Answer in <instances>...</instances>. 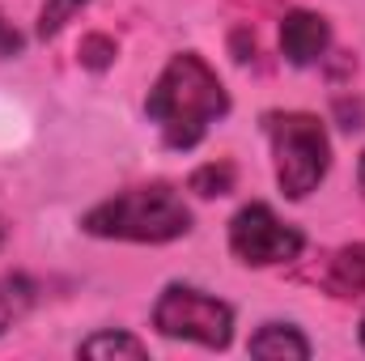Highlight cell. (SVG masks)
Instances as JSON below:
<instances>
[{
	"label": "cell",
	"instance_id": "4fadbf2b",
	"mask_svg": "<svg viewBox=\"0 0 365 361\" xmlns=\"http://www.w3.org/2000/svg\"><path fill=\"white\" fill-rule=\"evenodd\" d=\"M17 47H21V39H17L13 30H4V26H0V56H13Z\"/></svg>",
	"mask_w": 365,
	"mask_h": 361
},
{
	"label": "cell",
	"instance_id": "9c48e42d",
	"mask_svg": "<svg viewBox=\"0 0 365 361\" xmlns=\"http://www.w3.org/2000/svg\"><path fill=\"white\" fill-rule=\"evenodd\" d=\"M77 353H81V357H145L149 349H145L136 336H128V332H98V336H90Z\"/></svg>",
	"mask_w": 365,
	"mask_h": 361
},
{
	"label": "cell",
	"instance_id": "5bb4252c",
	"mask_svg": "<svg viewBox=\"0 0 365 361\" xmlns=\"http://www.w3.org/2000/svg\"><path fill=\"white\" fill-rule=\"evenodd\" d=\"M357 183H361V191H365V153H361V166H357Z\"/></svg>",
	"mask_w": 365,
	"mask_h": 361
},
{
	"label": "cell",
	"instance_id": "7a4b0ae2",
	"mask_svg": "<svg viewBox=\"0 0 365 361\" xmlns=\"http://www.w3.org/2000/svg\"><path fill=\"white\" fill-rule=\"evenodd\" d=\"M81 230L93 238H119V243H170L191 230V208L179 200L175 187L153 183L102 200L81 217Z\"/></svg>",
	"mask_w": 365,
	"mask_h": 361
},
{
	"label": "cell",
	"instance_id": "277c9868",
	"mask_svg": "<svg viewBox=\"0 0 365 361\" xmlns=\"http://www.w3.org/2000/svg\"><path fill=\"white\" fill-rule=\"evenodd\" d=\"M153 327L170 340H195L204 349H225L234 336V310L195 285H166L153 306Z\"/></svg>",
	"mask_w": 365,
	"mask_h": 361
},
{
	"label": "cell",
	"instance_id": "6da1fadb",
	"mask_svg": "<svg viewBox=\"0 0 365 361\" xmlns=\"http://www.w3.org/2000/svg\"><path fill=\"white\" fill-rule=\"evenodd\" d=\"M145 111L162 128V141L170 149H195L204 141V132L230 111V93L200 56L182 51L162 68L158 86L149 90Z\"/></svg>",
	"mask_w": 365,
	"mask_h": 361
},
{
	"label": "cell",
	"instance_id": "2e32d148",
	"mask_svg": "<svg viewBox=\"0 0 365 361\" xmlns=\"http://www.w3.org/2000/svg\"><path fill=\"white\" fill-rule=\"evenodd\" d=\"M361 349H365V323H361Z\"/></svg>",
	"mask_w": 365,
	"mask_h": 361
},
{
	"label": "cell",
	"instance_id": "8992f818",
	"mask_svg": "<svg viewBox=\"0 0 365 361\" xmlns=\"http://www.w3.org/2000/svg\"><path fill=\"white\" fill-rule=\"evenodd\" d=\"M327 43H331V30H327V17H319V13L297 9V13H289V17L280 21V51H284L289 64H297V68L319 64L323 51H327Z\"/></svg>",
	"mask_w": 365,
	"mask_h": 361
},
{
	"label": "cell",
	"instance_id": "ba28073f",
	"mask_svg": "<svg viewBox=\"0 0 365 361\" xmlns=\"http://www.w3.org/2000/svg\"><path fill=\"white\" fill-rule=\"evenodd\" d=\"M331 289L340 293H365V243L357 247H344L336 260H331Z\"/></svg>",
	"mask_w": 365,
	"mask_h": 361
},
{
	"label": "cell",
	"instance_id": "3957f363",
	"mask_svg": "<svg viewBox=\"0 0 365 361\" xmlns=\"http://www.w3.org/2000/svg\"><path fill=\"white\" fill-rule=\"evenodd\" d=\"M268 136H272L280 191L289 200H306L327 179V166H331V145H327L323 123L314 115H302V111L268 115Z\"/></svg>",
	"mask_w": 365,
	"mask_h": 361
},
{
	"label": "cell",
	"instance_id": "5b68a950",
	"mask_svg": "<svg viewBox=\"0 0 365 361\" xmlns=\"http://www.w3.org/2000/svg\"><path fill=\"white\" fill-rule=\"evenodd\" d=\"M306 247L302 230H293L289 221H280L268 204H247L234 221H230V251L242 264L268 268V264H289L297 260Z\"/></svg>",
	"mask_w": 365,
	"mask_h": 361
},
{
	"label": "cell",
	"instance_id": "30bf717a",
	"mask_svg": "<svg viewBox=\"0 0 365 361\" xmlns=\"http://www.w3.org/2000/svg\"><path fill=\"white\" fill-rule=\"evenodd\" d=\"M30 285L21 276H0V336L30 310Z\"/></svg>",
	"mask_w": 365,
	"mask_h": 361
},
{
	"label": "cell",
	"instance_id": "9a60e30c",
	"mask_svg": "<svg viewBox=\"0 0 365 361\" xmlns=\"http://www.w3.org/2000/svg\"><path fill=\"white\" fill-rule=\"evenodd\" d=\"M0 243H4V217H0Z\"/></svg>",
	"mask_w": 365,
	"mask_h": 361
},
{
	"label": "cell",
	"instance_id": "8fae6325",
	"mask_svg": "<svg viewBox=\"0 0 365 361\" xmlns=\"http://www.w3.org/2000/svg\"><path fill=\"white\" fill-rule=\"evenodd\" d=\"M234 187V166H200L191 175V191L200 195H225Z\"/></svg>",
	"mask_w": 365,
	"mask_h": 361
},
{
	"label": "cell",
	"instance_id": "7c38bea8",
	"mask_svg": "<svg viewBox=\"0 0 365 361\" xmlns=\"http://www.w3.org/2000/svg\"><path fill=\"white\" fill-rule=\"evenodd\" d=\"M81 4H90V0H47V4H43V13H38V34H43V39L60 34V26H64Z\"/></svg>",
	"mask_w": 365,
	"mask_h": 361
},
{
	"label": "cell",
	"instance_id": "52a82bcc",
	"mask_svg": "<svg viewBox=\"0 0 365 361\" xmlns=\"http://www.w3.org/2000/svg\"><path fill=\"white\" fill-rule=\"evenodd\" d=\"M247 353L251 357H272V361H284V357H310V345H306V336L293 327V323H264L255 336H251V345H247Z\"/></svg>",
	"mask_w": 365,
	"mask_h": 361
}]
</instances>
